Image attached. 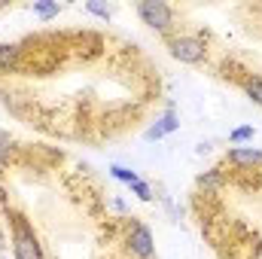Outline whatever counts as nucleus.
Segmentation results:
<instances>
[{"instance_id": "nucleus-1", "label": "nucleus", "mask_w": 262, "mask_h": 259, "mask_svg": "<svg viewBox=\"0 0 262 259\" xmlns=\"http://www.w3.org/2000/svg\"><path fill=\"white\" fill-rule=\"evenodd\" d=\"M12 250H15V259H43L40 241L21 213H12Z\"/></svg>"}, {"instance_id": "nucleus-2", "label": "nucleus", "mask_w": 262, "mask_h": 259, "mask_svg": "<svg viewBox=\"0 0 262 259\" xmlns=\"http://www.w3.org/2000/svg\"><path fill=\"white\" fill-rule=\"evenodd\" d=\"M137 15L143 18V25H149V28L159 31V34L171 31V21H174L171 6L162 3V0H143V3H137Z\"/></svg>"}, {"instance_id": "nucleus-3", "label": "nucleus", "mask_w": 262, "mask_h": 259, "mask_svg": "<svg viewBox=\"0 0 262 259\" xmlns=\"http://www.w3.org/2000/svg\"><path fill=\"white\" fill-rule=\"evenodd\" d=\"M171 55L183 64H198V61H204L207 46L198 37H177V40H171Z\"/></svg>"}, {"instance_id": "nucleus-4", "label": "nucleus", "mask_w": 262, "mask_h": 259, "mask_svg": "<svg viewBox=\"0 0 262 259\" xmlns=\"http://www.w3.org/2000/svg\"><path fill=\"white\" fill-rule=\"evenodd\" d=\"M128 247H131V253L134 256H140V259H149L152 253H156V244H152V235H149V229L146 226H134L131 229V235H128Z\"/></svg>"}, {"instance_id": "nucleus-5", "label": "nucleus", "mask_w": 262, "mask_h": 259, "mask_svg": "<svg viewBox=\"0 0 262 259\" xmlns=\"http://www.w3.org/2000/svg\"><path fill=\"white\" fill-rule=\"evenodd\" d=\"M177 128H180L177 113H174V110H168V113H165V116H162L152 128H146V140H162L165 134H171V131H177Z\"/></svg>"}, {"instance_id": "nucleus-6", "label": "nucleus", "mask_w": 262, "mask_h": 259, "mask_svg": "<svg viewBox=\"0 0 262 259\" xmlns=\"http://www.w3.org/2000/svg\"><path fill=\"white\" fill-rule=\"evenodd\" d=\"M229 162H235V165H259L262 162V153L259 149H253V146H235V149H229Z\"/></svg>"}, {"instance_id": "nucleus-7", "label": "nucleus", "mask_w": 262, "mask_h": 259, "mask_svg": "<svg viewBox=\"0 0 262 259\" xmlns=\"http://www.w3.org/2000/svg\"><path fill=\"white\" fill-rule=\"evenodd\" d=\"M18 55H21V49H18V46L3 43V46H0V70H9V67L18 61Z\"/></svg>"}, {"instance_id": "nucleus-8", "label": "nucleus", "mask_w": 262, "mask_h": 259, "mask_svg": "<svg viewBox=\"0 0 262 259\" xmlns=\"http://www.w3.org/2000/svg\"><path fill=\"white\" fill-rule=\"evenodd\" d=\"M58 3H52V0H40V3H34V12L40 15V18H55L58 15Z\"/></svg>"}, {"instance_id": "nucleus-9", "label": "nucleus", "mask_w": 262, "mask_h": 259, "mask_svg": "<svg viewBox=\"0 0 262 259\" xmlns=\"http://www.w3.org/2000/svg\"><path fill=\"white\" fill-rule=\"evenodd\" d=\"M110 174H113V177H116V180H122V183H137V180H140V177H137V174H134V171H128V168H122V165H113V168H110Z\"/></svg>"}, {"instance_id": "nucleus-10", "label": "nucleus", "mask_w": 262, "mask_h": 259, "mask_svg": "<svg viewBox=\"0 0 262 259\" xmlns=\"http://www.w3.org/2000/svg\"><path fill=\"white\" fill-rule=\"evenodd\" d=\"M253 134H256L253 125H241V128H235L229 134V140H232V143H244V140H253Z\"/></svg>"}, {"instance_id": "nucleus-11", "label": "nucleus", "mask_w": 262, "mask_h": 259, "mask_svg": "<svg viewBox=\"0 0 262 259\" xmlns=\"http://www.w3.org/2000/svg\"><path fill=\"white\" fill-rule=\"evenodd\" d=\"M247 95H250V101H253V104H259V107H262V79H259V76L247 82Z\"/></svg>"}, {"instance_id": "nucleus-12", "label": "nucleus", "mask_w": 262, "mask_h": 259, "mask_svg": "<svg viewBox=\"0 0 262 259\" xmlns=\"http://www.w3.org/2000/svg\"><path fill=\"white\" fill-rule=\"evenodd\" d=\"M85 9H89V12H95V15H101L104 21L110 18V6H104V3H98V0H89V3H85Z\"/></svg>"}, {"instance_id": "nucleus-13", "label": "nucleus", "mask_w": 262, "mask_h": 259, "mask_svg": "<svg viewBox=\"0 0 262 259\" xmlns=\"http://www.w3.org/2000/svg\"><path fill=\"white\" fill-rule=\"evenodd\" d=\"M131 189H134V195H137L140 201H149V198H152V192H149V186H146L143 180H137V183H131Z\"/></svg>"}, {"instance_id": "nucleus-14", "label": "nucleus", "mask_w": 262, "mask_h": 259, "mask_svg": "<svg viewBox=\"0 0 262 259\" xmlns=\"http://www.w3.org/2000/svg\"><path fill=\"white\" fill-rule=\"evenodd\" d=\"M198 183H201L204 189H213V186H220V171H210V174H207V177H201Z\"/></svg>"}, {"instance_id": "nucleus-15", "label": "nucleus", "mask_w": 262, "mask_h": 259, "mask_svg": "<svg viewBox=\"0 0 262 259\" xmlns=\"http://www.w3.org/2000/svg\"><path fill=\"white\" fill-rule=\"evenodd\" d=\"M6 149H9V137H6V134L0 131V159L6 156Z\"/></svg>"}]
</instances>
